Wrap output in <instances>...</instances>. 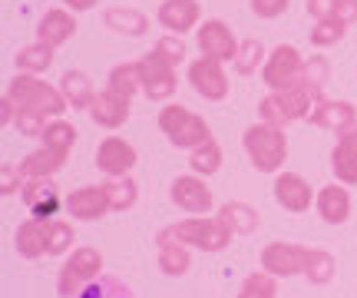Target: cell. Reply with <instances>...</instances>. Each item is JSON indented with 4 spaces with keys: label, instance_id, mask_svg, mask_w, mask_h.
Segmentation results:
<instances>
[{
    "label": "cell",
    "instance_id": "cell-1",
    "mask_svg": "<svg viewBox=\"0 0 357 298\" xmlns=\"http://www.w3.org/2000/svg\"><path fill=\"white\" fill-rule=\"evenodd\" d=\"M321 100V87L318 83H298L291 90H268V96H261V103H258V113L265 123H275V126H291L298 119H307L311 113V106Z\"/></svg>",
    "mask_w": 357,
    "mask_h": 298
},
{
    "label": "cell",
    "instance_id": "cell-2",
    "mask_svg": "<svg viewBox=\"0 0 357 298\" xmlns=\"http://www.w3.org/2000/svg\"><path fill=\"white\" fill-rule=\"evenodd\" d=\"M17 110H33L47 119H60L70 110V103L63 100L60 87H50L47 80H37V73H17V77L7 83V93H3Z\"/></svg>",
    "mask_w": 357,
    "mask_h": 298
},
{
    "label": "cell",
    "instance_id": "cell-3",
    "mask_svg": "<svg viewBox=\"0 0 357 298\" xmlns=\"http://www.w3.org/2000/svg\"><path fill=\"white\" fill-rule=\"evenodd\" d=\"M159 235L176 239L199 252H225L231 246V229L218 216H189V219H178L166 229H159Z\"/></svg>",
    "mask_w": 357,
    "mask_h": 298
},
{
    "label": "cell",
    "instance_id": "cell-4",
    "mask_svg": "<svg viewBox=\"0 0 357 298\" xmlns=\"http://www.w3.org/2000/svg\"><path fill=\"white\" fill-rule=\"evenodd\" d=\"M242 146L248 159H252V166L258 172H268V176H278L281 169H284V159H288V136L281 126L275 123H252L242 136Z\"/></svg>",
    "mask_w": 357,
    "mask_h": 298
},
{
    "label": "cell",
    "instance_id": "cell-5",
    "mask_svg": "<svg viewBox=\"0 0 357 298\" xmlns=\"http://www.w3.org/2000/svg\"><path fill=\"white\" fill-rule=\"evenodd\" d=\"M159 130L166 133V140L176 149H195V146H202L212 140V130H208V123L202 117H195L192 110L178 103H169L159 110Z\"/></svg>",
    "mask_w": 357,
    "mask_h": 298
},
{
    "label": "cell",
    "instance_id": "cell-6",
    "mask_svg": "<svg viewBox=\"0 0 357 298\" xmlns=\"http://www.w3.org/2000/svg\"><path fill=\"white\" fill-rule=\"evenodd\" d=\"M307 80V60L291 43H278L261 66V83L268 90H291Z\"/></svg>",
    "mask_w": 357,
    "mask_h": 298
},
{
    "label": "cell",
    "instance_id": "cell-7",
    "mask_svg": "<svg viewBox=\"0 0 357 298\" xmlns=\"http://www.w3.org/2000/svg\"><path fill=\"white\" fill-rule=\"evenodd\" d=\"M102 272V255L93 246L73 248V255L63 262V269L56 275V295L60 298H77L89 282H96Z\"/></svg>",
    "mask_w": 357,
    "mask_h": 298
},
{
    "label": "cell",
    "instance_id": "cell-8",
    "mask_svg": "<svg viewBox=\"0 0 357 298\" xmlns=\"http://www.w3.org/2000/svg\"><path fill=\"white\" fill-rule=\"evenodd\" d=\"M307 255H311V248L298 246V242H268L258 255V265L275 278H294V275H305Z\"/></svg>",
    "mask_w": 357,
    "mask_h": 298
},
{
    "label": "cell",
    "instance_id": "cell-9",
    "mask_svg": "<svg viewBox=\"0 0 357 298\" xmlns=\"http://www.w3.org/2000/svg\"><path fill=\"white\" fill-rule=\"evenodd\" d=\"M169 199H172V206H178L189 216H208L215 206V195L205 186V176H195V172L176 176L169 182Z\"/></svg>",
    "mask_w": 357,
    "mask_h": 298
},
{
    "label": "cell",
    "instance_id": "cell-10",
    "mask_svg": "<svg viewBox=\"0 0 357 298\" xmlns=\"http://www.w3.org/2000/svg\"><path fill=\"white\" fill-rule=\"evenodd\" d=\"M195 43H199L202 57H212L218 64H235V57L242 50V43L235 40V33L229 30L225 20H205V24H199Z\"/></svg>",
    "mask_w": 357,
    "mask_h": 298
},
{
    "label": "cell",
    "instance_id": "cell-11",
    "mask_svg": "<svg viewBox=\"0 0 357 298\" xmlns=\"http://www.w3.org/2000/svg\"><path fill=\"white\" fill-rule=\"evenodd\" d=\"M189 83L192 90L199 93L208 103H218L229 96V73H225V64H218L212 57H199L189 64Z\"/></svg>",
    "mask_w": 357,
    "mask_h": 298
},
{
    "label": "cell",
    "instance_id": "cell-12",
    "mask_svg": "<svg viewBox=\"0 0 357 298\" xmlns=\"http://www.w3.org/2000/svg\"><path fill=\"white\" fill-rule=\"evenodd\" d=\"M139 64H142V93H146V100H153V103L172 100L178 87L176 66L166 64L159 53H146Z\"/></svg>",
    "mask_w": 357,
    "mask_h": 298
},
{
    "label": "cell",
    "instance_id": "cell-13",
    "mask_svg": "<svg viewBox=\"0 0 357 298\" xmlns=\"http://www.w3.org/2000/svg\"><path fill=\"white\" fill-rule=\"evenodd\" d=\"M271 195H275V202H278L284 212H291V216H301L311 209V202L318 199V193L311 189V182L305 176H298V172H284L281 169L275 182H271Z\"/></svg>",
    "mask_w": 357,
    "mask_h": 298
},
{
    "label": "cell",
    "instance_id": "cell-14",
    "mask_svg": "<svg viewBox=\"0 0 357 298\" xmlns=\"http://www.w3.org/2000/svg\"><path fill=\"white\" fill-rule=\"evenodd\" d=\"M139 163V153L136 146L123 140V136H106L100 146H96V166L106 179H119V176H129Z\"/></svg>",
    "mask_w": 357,
    "mask_h": 298
},
{
    "label": "cell",
    "instance_id": "cell-15",
    "mask_svg": "<svg viewBox=\"0 0 357 298\" xmlns=\"http://www.w3.org/2000/svg\"><path fill=\"white\" fill-rule=\"evenodd\" d=\"M307 119L314 126H321V130H331L337 136H344V133H351L357 126V106L351 100H324L321 96L318 103L311 106Z\"/></svg>",
    "mask_w": 357,
    "mask_h": 298
},
{
    "label": "cell",
    "instance_id": "cell-16",
    "mask_svg": "<svg viewBox=\"0 0 357 298\" xmlns=\"http://www.w3.org/2000/svg\"><path fill=\"white\" fill-rule=\"evenodd\" d=\"M66 212L77 222H96L102 219L106 212H113L109 206V195H106V186H79L66 195Z\"/></svg>",
    "mask_w": 357,
    "mask_h": 298
},
{
    "label": "cell",
    "instance_id": "cell-17",
    "mask_svg": "<svg viewBox=\"0 0 357 298\" xmlns=\"http://www.w3.org/2000/svg\"><path fill=\"white\" fill-rule=\"evenodd\" d=\"M20 199L26 202V209L37 216V219L50 222L60 212V193L53 186V176H37V179H24Z\"/></svg>",
    "mask_w": 357,
    "mask_h": 298
},
{
    "label": "cell",
    "instance_id": "cell-18",
    "mask_svg": "<svg viewBox=\"0 0 357 298\" xmlns=\"http://www.w3.org/2000/svg\"><path fill=\"white\" fill-rule=\"evenodd\" d=\"M86 113L102 130H119V126H126V119H129V96L102 90V93H96V100L89 103Z\"/></svg>",
    "mask_w": 357,
    "mask_h": 298
},
{
    "label": "cell",
    "instance_id": "cell-19",
    "mask_svg": "<svg viewBox=\"0 0 357 298\" xmlns=\"http://www.w3.org/2000/svg\"><path fill=\"white\" fill-rule=\"evenodd\" d=\"M159 24L166 27L169 33H189V30H199V20H202V7L199 0H162L159 3Z\"/></svg>",
    "mask_w": 357,
    "mask_h": 298
},
{
    "label": "cell",
    "instance_id": "cell-20",
    "mask_svg": "<svg viewBox=\"0 0 357 298\" xmlns=\"http://www.w3.org/2000/svg\"><path fill=\"white\" fill-rule=\"evenodd\" d=\"M318 216L328 225H344L351 219V193L344 189V182H331V186H321L318 189Z\"/></svg>",
    "mask_w": 357,
    "mask_h": 298
},
{
    "label": "cell",
    "instance_id": "cell-21",
    "mask_svg": "<svg viewBox=\"0 0 357 298\" xmlns=\"http://www.w3.org/2000/svg\"><path fill=\"white\" fill-rule=\"evenodd\" d=\"M73 33H77V17H73V10H66V7L47 10L37 24V40L50 43V47H63L66 40H73Z\"/></svg>",
    "mask_w": 357,
    "mask_h": 298
},
{
    "label": "cell",
    "instance_id": "cell-22",
    "mask_svg": "<svg viewBox=\"0 0 357 298\" xmlns=\"http://www.w3.org/2000/svg\"><path fill=\"white\" fill-rule=\"evenodd\" d=\"M13 248L20 252V259L26 262H37L47 255V222L37 219V216H30L17 225V232H13Z\"/></svg>",
    "mask_w": 357,
    "mask_h": 298
},
{
    "label": "cell",
    "instance_id": "cell-23",
    "mask_svg": "<svg viewBox=\"0 0 357 298\" xmlns=\"http://www.w3.org/2000/svg\"><path fill=\"white\" fill-rule=\"evenodd\" d=\"M354 130L344 133V136H337V143H334V149H331L334 179L344 182V186H357V133Z\"/></svg>",
    "mask_w": 357,
    "mask_h": 298
},
{
    "label": "cell",
    "instance_id": "cell-24",
    "mask_svg": "<svg viewBox=\"0 0 357 298\" xmlns=\"http://www.w3.org/2000/svg\"><path fill=\"white\" fill-rule=\"evenodd\" d=\"M66 156L63 149H50V146H40V149H33V153H26L20 163H17V169L24 172V179H37V176H56L60 169L66 166Z\"/></svg>",
    "mask_w": 357,
    "mask_h": 298
},
{
    "label": "cell",
    "instance_id": "cell-25",
    "mask_svg": "<svg viewBox=\"0 0 357 298\" xmlns=\"http://www.w3.org/2000/svg\"><path fill=\"white\" fill-rule=\"evenodd\" d=\"M155 248H159V269H162V275L178 278V275H185L192 269L189 246H182V242H176V239H162V235H155Z\"/></svg>",
    "mask_w": 357,
    "mask_h": 298
},
{
    "label": "cell",
    "instance_id": "cell-26",
    "mask_svg": "<svg viewBox=\"0 0 357 298\" xmlns=\"http://www.w3.org/2000/svg\"><path fill=\"white\" fill-rule=\"evenodd\" d=\"M215 216L229 225L231 235H252L261 225V212L255 206H248V202H225Z\"/></svg>",
    "mask_w": 357,
    "mask_h": 298
},
{
    "label": "cell",
    "instance_id": "cell-27",
    "mask_svg": "<svg viewBox=\"0 0 357 298\" xmlns=\"http://www.w3.org/2000/svg\"><path fill=\"white\" fill-rule=\"evenodd\" d=\"M60 93H63V100L73 110H89V103L96 100V87H93V80L83 70H66L60 77Z\"/></svg>",
    "mask_w": 357,
    "mask_h": 298
},
{
    "label": "cell",
    "instance_id": "cell-28",
    "mask_svg": "<svg viewBox=\"0 0 357 298\" xmlns=\"http://www.w3.org/2000/svg\"><path fill=\"white\" fill-rule=\"evenodd\" d=\"M102 24L113 33H126V37H142L149 30V17L136 7H109L102 13Z\"/></svg>",
    "mask_w": 357,
    "mask_h": 298
},
{
    "label": "cell",
    "instance_id": "cell-29",
    "mask_svg": "<svg viewBox=\"0 0 357 298\" xmlns=\"http://www.w3.org/2000/svg\"><path fill=\"white\" fill-rule=\"evenodd\" d=\"M106 90L123 93L132 100V93L142 90V64L139 60H126V64H116L106 77Z\"/></svg>",
    "mask_w": 357,
    "mask_h": 298
},
{
    "label": "cell",
    "instance_id": "cell-30",
    "mask_svg": "<svg viewBox=\"0 0 357 298\" xmlns=\"http://www.w3.org/2000/svg\"><path fill=\"white\" fill-rule=\"evenodd\" d=\"M53 50H56V47L43 43V40L26 43V47L17 50V70H20V73H47L53 66Z\"/></svg>",
    "mask_w": 357,
    "mask_h": 298
},
{
    "label": "cell",
    "instance_id": "cell-31",
    "mask_svg": "<svg viewBox=\"0 0 357 298\" xmlns=\"http://www.w3.org/2000/svg\"><path fill=\"white\" fill-rule=\"evenodd\" d=\"M222 159H225V156H222V146H218V140L212 136L208 143L195 146L189 153V169L195 176H205V179H208V176H215L218 169H222Z\"/></svg>",
    "mask_w": 357,
    "mask_h": 298
},
{
    "label": "cell",
    "instance_id": "cell-32",
    "mask_svg": "<svg viewBox=\"0 0 357 298\" xmlns=\"http://www.w3.org/2000/svg\"><path fill=\"white\" fill-rule=\"evenodd\" d=\"M106 195H109V206L113 212H129V209L139 202V186L132 176H119V179H106Z\"/></svg>",
    "mask_w": 357,
    "mask_h": 298
},
{
    "label": "cell",
    "instance_id": "cell-33",
    "mask_svg": "<svg viewBox=\"0 0 357 298\" xmlns=\"http://www.w3.org/2000/svg\"><path fill=\"white\" fill-rule=\"evenodd\" d=\"M337 272V262L328 248H311V255H307V265H305V278L311 285H328Z\"/></svg>",
    "mask_w": 357,
    "mask_h": 298
},
{
    "label": "cell",
    "instance_id": "cell-34",
    "mask_svg": "<svg viewBox=\"0 0 357 298\" xmlns=\"http://www.w3.org/2000/svg\"><path fill=\"white\" fill-rule=\"evenodd\" d=\"M77 298H136V295H132V288H129L123 278H116V275H100V278L89 282Z\"/></svg>",
    "mask_w": 357,
    "mask_h": 298
},
{
    "label": "cell",
    "instance_id": "cell-35",
    "mask_svg": "<svg viewBox=\"0 0 357 298\" xmlns=\"http://www.w3.org/2000/svg\"><path fill=\"white\" fill-rule=\"evenodd\" d=\"M73 222L66 219H50L47 222V255H66L73 248Z\"/></svg>",
    "mask_w": 357,
    "mask_h": 298
},
{
    "label": "cell",
    "instance_id": "cell-36",
    "mask_svg": "<svg viewBox=\"0 0 357 298\" xmlns=\"http://www.w3.org/2000/svg\"><path fill=\"white\" fill-rule=\"evenodd\" d=\"M77 143V126L73 123H66V119H50L47 123V130L40 136V146H50V149H63L70 153Z\"/></svg>",
    "mask_w": 357,
    "mask_h": 298
},
{
    "label": "cell",
    "instance_id": "cell-37",
    "mask_svg": "<svg viewBox=\"0 0 357 298\" xmlns=\"http://www.w3.org/2000/svg\"><path fill=\"white\" fill-rule=\"evenodd\" d=\"M238 298H278V278L265 269L252 272L238 288Z\"/></svg>",
    "mask_w": 357,
    "mask_h": 298
},
{
    "label": "cell",
    "instance_id": "cell-38",
    "mask_svg": "<svg viewBox=\"0 0 357 298\" xmlns=\"http://www.w3.org/2000/svg\"><path fill=\"white\" fill-rule=\"evenodd\" d=\"M265 60H268V53H265V47H261V40H245L238 57H235V70H238L242 77H252V73H258V70L265 66Z\"/></svg>",
    "mask_w": 357,
    "mask_h": 298
},
{
    "label": "cell",
    "instance_id": "cell-39",
    "mask_svg": "<svg viewBox=\"0 0 357 298\" xmlns=\"http://www.w3.org/2000/svg\"><path fill=\"white\" fill-rule=\"evenodd\" d=\"M347 33V24L344 20H318V24L311 27V43L314 47H334V43H341Z\"/></svg>",
    "mask_w": 357,
    "mask_h": 298
},
{
    "label": "cell",
    "instance_id": "cell-40",
    "mask_svg": "<svg viewBox=\"0 0 357 298\" xmlns=\"http://www.w3.org/2000/svg\"><path fill=\"white\" fill-rule=\"evenodd\" d=\"M153 53H159L166 64H172V66H178L182 60H185V43H182V37L178 33H166V37H159L155 40V50Z\"/></svg>",
    "mask_w": 357,
    "mask_h": 298
},
{
    "label": "cell",
    "instance_id": "cell-41",
    "mask_svg": "<svg viewBox=\"0 0 357 298\" xmlns=\"http://www.w3.org/2000/svg\"><path fill=\"white\" fill-rule=\"evenodd\" d=\"M47 123H50V119L33 113V110H17V119H13V126H17L20 136H43Z\"/></svg>",
    "mask_w": 357,
    "mask_h": 298
},
{
    "label": "cell",
    "instance_id": "cell-42",
    "mask_svg": "<svg viewBox=\"0 0 357 298\" xmlns=\"http://www.w3.org/2000/svg\"><path fill=\"white\" fill-rule=\"evenodd\" d=\"M20 189H24V172L17 169V163H3V169H0V193L13 195Z\"/></svg>",
    "mask_w": 357,
    "mask_h": 298
},
{
    "label": "cell",
    "instance_id": "cell-43",
    "mask_svg": "<svg viewBox=\"0 0 357 298\" xmlns=\"http://www.w3.org/2000/svg\"><path fill=\"white\" fill-rule=\"evenodd\" d=\"M291 7V0H252V13L261 17V20H275Z\"/></svg>",
    "mask_w": 357,
    "mask_h": 298
},
{
    "label": "cell",
    "instance_id": "cell-44",
    "mask_svg": "<svg viewBox=\"0 0 357 298\" xmlns=\"http://www.w3.org/2000/svg\"><path fill=\"white\" fill-rule=\"evenodd\" d=\"M337 7H341V0H307V13H311L314 20H331V17H337Z\"/></svg>",
    "mask_w": 357,
    "mask_h": 298
},
{
    "label": "cell",
    "instance_id": "cell-45",
    "mask_svg": "<svg viewBox=\"0 0 357 298\" xmlns=\"http://www.w3.org/2000/svg\"><path fill=\"white\" fill-rule=\"evenodd\" d=\"M324 77H328V64H324V60H311V64H307V80H311V83H324Z\"/></svg>",
    "mask_w": 357,
    "mask_h": 298
},
{
    "label": "cell",
    "instance_id": "cell-46",
    "mask_svg": "<svg viewBox=\"0 0 357 298\" xmlns=\"http://www.w3.org/2000/svg\"><path fill=\"white\" fill-rule=\"evenodd\" d=\"M13 119H17V106L3 96V100H0V123H3V126H13Z\"/></svg>",
    "mask_w": 357,
    "mask_h": 298
},
{
    "label": "cell",
    "instance_id": "cell-47",
    "mask_svg": "<svg viewBox=\"0 0 357 298\" xmlns=\"http://www.w3.org/2000/svg\"><path fill=\"white\" fill-rule=\"evenodd\" d=\"M100 0H63V7L66 10H73V13H83V10H93Z\"/></svg>",
    "mask_w": 357,
    "mask_h": 298
},
{
    "label": "cell",
    "instance_id": "cell-48",
    "mask_svg": "<svg viewBox=\"0 0 357 298\" xmlns=\"http://www.w3.org/2000/svg\"><path fill=\"white\" fill-rule=\"evenodd\" d=\"M354 133H357V130H354Z\"/></svg>",
    "mask_w": 357,
    "mask_h": 298
}]
</instances>
